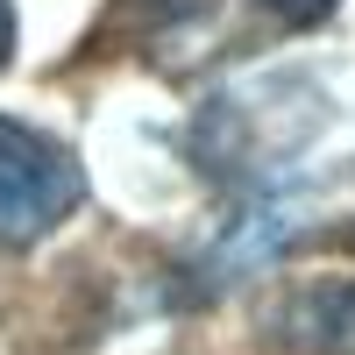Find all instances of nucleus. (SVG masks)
Segmentation results:
<instances>
[{
    "label": "nucleus",
    "instance_id": "1",
    "mask_svg": "<svg viewBox=\"0 0 355 355\" xmlns=\"http://www.w3.org/2000/svg\"><path fill=\"white\" fill-rule=\"evenodd\" d=\"M85 199V171L57 135L0 114V249L43 242L57 220H71Z\"/></svg>",
    "mask_w": 355,
    "mask_h": 355
},
{
    "label": "nucleus",
    "instance_id": "2",
    "mask_svg": "<svg viewBox=\"0 0 355 355\" xmlns=\"http://www.w3.org/2000/svg\"><path fill=\"white\" fill-rule=\"evenodd\" d=\"M277 334L299 355H355V284L348 277L299 284L291 306H277Z\"/></svg>",
    "mask_w": 355,
    "mask_h": 355
},
{
    "label": "nucleus",
    "instance_id": "3",
    "mask_svg": "<svg viewBox=\"0 0 355 355\" xmlns=\"http://www.w3.org/2000/svg\"><path fill=\"white\" fill-rule=\"evenodd\" d=\"M8 57H15V0H0V71H8Z\"/></svg>",
    "mask_w": 355,
    "mask_h": 355
}]
</instances>
